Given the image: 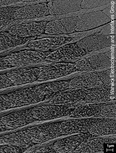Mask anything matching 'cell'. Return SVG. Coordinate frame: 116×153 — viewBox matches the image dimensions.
<instances>
[{"label":"cell","mask_w":116,"mask_h":153,"mask_svg":"<svg viewBox=\"0 0 116 153\" xmlns=\"http://www.w3.org/2000/svg\"><path fill=\"white\" fill-rule=\"evenodd\" d=\"M55 106L44 103L12 111L1 116L6 131L10 132L27 127L55 120Z\"/></svg>","instance_id":"cell-1"},{"label":"cell","mask_w":116,"mask_h":153,"mask_svg":"<svg viewBox=\"0 0 116 153\" xmlns=\"http://www.w3.org/2000/svg\"><path fill=\"white\" fill-rule=\"evenodd\" d=\"M48 100L40 85L34 84L0 94V112L45 103Z\"/></svg>","instance_id":"cell-2"},{"label":"cell","mask_w":116,"mask_h":153,"mask_svg":"<svg viewBox=\"0 0 116 153\" xmlns=\"http://www.w3.org/2000/svg\"><path fill=\"white\" fill-rule=\"evenodd\" d=\"M111 68L96 72H91L69 81V88L73 89L90 88L112 86Z\"/></svg>","instance_id":"cell-3"},{"label":"cell","mask_w":116,"mask_h":153,"mask_svg":"<svg viewBox=\"0 0 116 153\" xmlns=\"http://www.w3.org/2000/svg\"><path fill=\"white\" fill-rule=\"evenodd\" d=\"M38 65L41 71L36 84L58 80L77 71L75 65L71 63L56 62Z\"/></svg>","instance_id":"cell-4"},{"label":"cell","mask_w":116,"mask_h":153,"mask_svg":"<svg viewBox=\"0 0 116 153\" xmlns=\"http://www.w3.org/2000/svg\"><path fill=\"white\" fill-rule=\"evenodd\" d=\"M111 53L98 54L81 59L75 66L77 71L84 72H94L110 68Z\"/></svg>","instance_id":"cell-5"},{"label":"cell","mask_w":116,"mask_h":153,"mask_svg":"<svg viewBox=\"0 0 116 153\" xmlns=\"http://www.w3.org/2000/svg\"><path fill=\"white\" fill-rule=\"evenodd\" d=\"M111 20V19L101 11L79 15L77 17L75 31L88 30L107 23Z\"/></svg>","instance_id":"cell-6"},{"label":"cell","mask_w":116,"mask_h":153,"mask_svg":"<svg viewBox=\"0 0 116 153\" xmlns=\"http://www.w3.org/2000/svg\"><path fill=\"white\" fill-rule=\"evenodd\" d=\"M47 22L40 21L16 24L10 28L8 31L19 37H32L44 33Z\"/></svg>","instance_id":"cell-7"},{"label":"cell","mask_w":116,"mask_h":153,"mask_svg":"<svg viewBox=\"0 0 116 153\" xmlns=\"http://www.w3.org/2000/svg\"><path fill=\"white\" fill-rule=\"evenodd\" d=\"M86 53L76 44L64 46L51 52L47 55L43 63L57 62L62 60L71 59L82 56Z\"/></svg>","instance_id":"cell-8"},{"label":"cell","mask_w":116,"mask_h":153,"mask_svg":"<svg viewBox=\"0 0 116 153\" xmlns=\"http://www.w3.org/2000/svg\"><path fill=\"white\" fill-rule=\"evenodd\" d=\"M49 14L45 1L20 7L15 11L14 17L15 20L39 18Z\"/></svg>","instance_id":"cell-9"},{"label":"cell","mask_w":116,"mask_h":153,"mask_svg":"<svg viewBox=\"0 0 116 153\" xmlns=\"http://www.w3.org/2000/svg\"><path fill=\"white\" fill-rule=\"evenodd\" d=\"M111 41V36L109 35L96 33L83 39L76 44L87 53L114 45Z\"/></svg>","instance_id":"cell-10"},{"label":"cell","mask_w":116,"mask_h":153,"mask_svg":"<svg viewBox=\"0 0 116 153\" xmlns=\"http://www.w3.org/2000/svg\"><path fill=\"white\" fill-rule=\"evenodd\" d=\"M82 0H55L47 3L49 14L59 15L81 10Z\"/></svg>","instance_id":"cell-11"},{"label":"cell","mask_w":116,"mask_h":153,"mask_svg":"<svg viewBox=\"0 0 116 153\" xmlns=\"http://www.w3.org/2000/svg\"><path fill=\"white\" fill-rule=\"evenodd\" d=\"M31 38H21L11 34L8 31L0 32V51L11 49L25 44Z\"/></svg>","instance_id":"cell-12"},{"label":"cell","mask_w":116,"mask_h":153,"mask_svg":"<svg viewBox=\"0 0 116 153\" xmlns=\"http://www.w3.org/2000/svg\"><path fill=\"white\" fill-rule=\"evenodd\" d=\"M21 7L12 5L0 7V26L6 25L15 20L14 13Z\"/></svg>","instance_id":"cell-13"},{"label":"cell","mask_w":116,"mask_h":153,"mask_svg":"<svg viewBox=\"0 0 116 153\" xmlns=\"http://www.w3.org/2000/svg\"><path fill=\"white\" fill-rule=\"evenodd\" d=\"M44 33L50 35L66 33L60 19L48 22Z\"/></svg>","instance_id":"cell-14"},{"label":"cell","mask_w":116,"mask_h":153,"mask_svg":"<svg viewBox=\"0 0 116 153\" xmlns=\"http://www.w3.org/2000/svg\"><path fill=\"white\" fill-rule=\"evenodd\" d=\"M66 33H71L75 31L77 22V17H72L60 19Z\"/></svg>","instance_id":"cell-15"},{"label":"cell","mask_w":116,"mask_h":153,"mask_svg":"<svg viewBox=\"0 0 116 153\" xmlns=\"http://www.w3.org/2000/svg\"><path fill=\"white\" fill-rule=\"evenodd\" d=\"M112 1L111 0H82L81 7V8H91L109 3Z\"/></svg>","instance_id":"cell-16"},{"label":"cell","mask_w":116,"mask_h":153,"mask_svg":"<svg viewBox=\"0 0 116 153\" xmlns=\"http://www.w3.org/2000/svg\"><path fill=\"white\" fill-rule=\"evenodd\" d=\"M26 149L14 145H0V153H22L26 152Z\"/></svg>","instance_id":"cell-17"},{"label":"cell","mask_w":116,"mask_h":153,"mask_svg":"<svg viewBox=\"0 0 116 153\" xmlns=\"http://www.w3.org/2000/svg\"><path fill=\"white\" fill-rule=\"evenodd\" d=\"M110 19L112 17L116 19V7L112 8L111 6H110L104 10L102 11Z\"/></svg>","instance_id":"cell-18"},{"label":"cell","mask_w":116,"mask_h":153,"mask_svg":"<svg viewBox=\"0 0 116 153\" xmlns=\"http://www.w3.org/2000/svg\"><path fill=\"white\" fill-rule=\"evenodd\" d=\"M21 1V0H0V7L10 6V5H12Z\"/></svg>","instance_id":"cell-19"},{"label":"cell","mask_w":116,"mask_h":153,"mask_svg":"<svg viewBox=\"0 0 116 153\" xmlns=\"http://www.w3.org/2000/svg\"><path fill=\"white\" fill-rule=\"evenodd\" d=\"M6 67L4 61L3 56H0V71L6 70Z\"/></svg>","instance_id":"cell-20"},{"label":"cell","mask_w":116,"mask_h":153,"mask_svg":"<svg viewBox=\"0 0 116 153\" xmlns=\"http://www.w3.org/2000/svg\"><path fill=\"white\" fill-rule=\"evenodd\" d=\"M2 133H3V130L0 121V134Z\"/></svg>","instance_id":"cell-21"},{"label":"cell","mask_w":116,"mask_h":153,"mask_svg":"<svg viewBox=\"0 0 116 153\" xmlns=\"http://www.w3.org/2000/svg\"><path fill=\"white\" fill-rule=\"evenodd\" d=\"M115 46L114 45H113L112 46H111V47H114Z\"/></svg>","instance_id":"cell-22"},{"label":"cell","mask_w":116,"mask_h":153,"mask_svg":"<svg viewBox=\"0 0 116 153\" xmlns=\"http://www.w3.org/2000/svg\"><path fill=\"white\" fill-rule=\"evenodd\" d=\"M111 38H113L114 37V36H111Z\"/></svg>","instance_id":"cell-23"},{"label":"cell","mask_w":116,"mask_h":153,"mask_svg":"<svg viewBox=\"0 0 116 153\" xmlns=\"http://www.w3.org/2000/svg\"><path fill=\"white\" fill-rule=\"evenodd\" d=\"M41 83V84H42V83ZM49 95H50L52 97V96H51V95H50V94H49Z\"/></svg>","instance_id":"cell-24"},{"label":"cell","mask_w":116,"mask_h":153,"mask_svg":"<svg viewBox=\"0 0 116 153\" xmlns=\"http://www.w3.org/2000/svg\"><path fill=\"white\" fill-rule=\"evenodd\" d=\"M43 85H44V84H43ZM44 88H45V87H44ZM45 90H46V89H45ZM46 92H47V91H46ZM52 95H54H54H53V94H52Z\"/></svg>","instance_id":"cell-25"},{"label":"cell","mask_w":116,"mask_h":153,"mask_svg":"<svg viewBox=\"0 0 116 153\" xmlns=\"http://www.w3.org/2000/svg\"><path fill=\"white\" fill-rule=\"evenodd\" d=\"M111 5H114V4H111Z\"/></svg>","instance_id":"cell-26"},{"label":"cell","mask_w":116,"mask_h":153,"mask_svg":"<svg viewBox=\"0 0 116 153\" xmlns=\"http://www.w3.org/2000/svg\"><path fill=\"white\" fill-rule=\"evenodd\" d=\"M111 26H114V25H111Z\"/></svg>","instance_id":"cell-27"}]
</instances>
